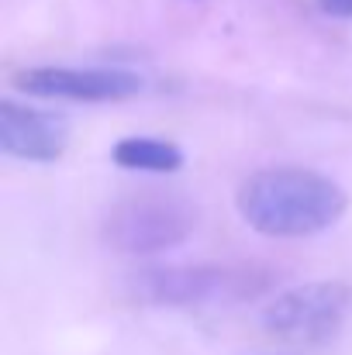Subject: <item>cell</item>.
<instances>
[{"label":"cell","instance_id":"5b68a950","mask_svg":"<svg viewBox=\"0 0 352 355\" xmlns=\"http://www.w3.org/2000/svg\"><path fill=\"white\" fill-rule=\"evenodd\" d=\"M69 145V121L56 111L3 101L0 104V152L21 162H56Z\"/></svg>","mask_w":352,"mask_h":355},{"label":"cell","instance_id":"277c9868","mask_svg":"<svg viewBox=\"0 0 352 355\" xmlns=\"http://www.w3.org/2000/svg\"><path fill=\"white\" fill-rule=\"evenodd\" d=\"M14 90L42 101H76L104 104L128 101L145 90V80L131 69H97V66H31L14 73Z\"/></svg>","mask_w":352,"mask_h":355},{"label":"cell","instance_id":"ba28073f","mask_svg":"<svg viewBox=\"0 0 352 355\" xmlns=\"http://www.w3.org/2000/svg\"><path fill=\"white\" fill-rule=\"evenodd\" d=\"M321 14L328 17H342V21H352V0H315Z\"/></svg>","mask_w":352,"mask_h":355},{"label":"cell","instance_id":"3957f363","mask_svg":"<svg viewBox=\"0 0 352 355\" xmlns=\"http://www.w3.org/2000/svg\"><path fill=\"white\" fill-rule=\"evenodd\" d=\"M352 286L339 279H321V283H304L294 290H283L273 297L262 311V328L276 342L287 345H325L332 342L349 318Z\"/></svg>","mask_w":352,"mask_h":355},{"label":"cell","instance_id":"8992f818","mask_svg":"<svg viewBox=\"0 0 352 355\" xmlns=\"http://www.w3.org/2000/svg\"><path fill=\"white\" fill-rule=\"evenodd\" d=\"M138 293L159 304H204L242 297L252 290V276L242 269H218V266H187V269H149L138 276Z\"/></svg>","mask_w":352,"mask_h":355},{"label":"cell","instance_id":"52a82bcc","mask_svg":"<svg viewBox=\"0 0 352 355\" xmlns=\"http://www.w3.org/2000/svg\"><path fill=\"white\" fill-rule=\"evenodd\" d=\"M121 169H138V173H176L183 166V148L166 138H149V135H128L115 141L111 148Z\"/></svg>","mask_w":352,"mask_h":355},{"label":"cell","instance_id":"7a4b0ae2","mask_svg":"<svg viewBox=\"0 0 352 355\" xmlns=\"http://www.w3.org/2000/svg\"><path fill=\"white\" fill-rule=\"evenodd\" d=\"M197 225V207L176 190H135L121 197L108 214V241L128 255L166 252Z\"/></svg>","mask_w":352,"mask_h":355},{"label":"cell","instance_id":"6da1fadb","mask_svg":"<svg viewBox=\"0 0 352 355\" xmlns=\"http://www.w3.org/2000/svg\"><path fill=\"white\" fill-rule=\"evenodd\" d=\"M238 218L269 238H311L349 211L346 190L304 166H269L252 173L235 193Z\"/></svg>","mask_w":352,"mask_h":355}]
</instances>
